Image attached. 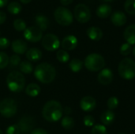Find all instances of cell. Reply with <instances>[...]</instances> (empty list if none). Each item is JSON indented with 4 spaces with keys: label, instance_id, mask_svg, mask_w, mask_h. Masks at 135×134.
<instances>
[{
    "label": "cell",
    "instance_id": "obj_1",
    "mask_svg": "<svg viewBox=\"0 0 135 134\" xmlns=\"http://www.w3.org/2000/svg\"><path fill=\"white\" fill-rule=\"evenodd\" d=\"M63 109L59 102L56 100L47 101L42 110L44 118L49 122H55L59 121L62 117Z\"/></svg>",
    "mask_w": 135,
    "mask_h": 134
},
{
    "label": "cell",
    "instance_id": "obj_2",
    "mask_svg": "<svg viewBox=\"0 0 135 134\" xmlns=\"http://www.w3.org/2000/svg\"><path fill=\"white\" fill-rule=\"evenodd\" d=\"M34 76L40 82L43 84H49L55 80L56 70L51 64L47 62H43L36 67L34 70Z\"/></svg>",
    "mask_w": 135,
    "mask_h": 134
},
{
    "label": "cell",
    "instance_id": "obj_3",
    "mask_svg": "<svg viewBox=\"0 0 135 134\" xmlns=\"http://www.w3.org/2000/svg\"><path fill=\"white\" fill-rule=\"evenodd\" d=\"M6 85L11 92H20L25 88V78L21 72L12 71L6 77Z\"/></svg>",
    "mask_w": 135,
    "mask_h": 134
},
{
    "label": "cell",
    "instance_id": "obj_4",
    "mask_svg": "<svg viewBox=\"0 0 135 134\" xmlns=\"http://www.w3.org/2000/svg\"><path fill=\"white\" fill-rule=\"evenodd\" d=\"M118 71L119 76L126 80H132L135 77V62L130 58H123L119 64Z\"/></svg>",
    "mask_w": 135,
    "mask_h": 134
},
{
    "label": "cell",
    "instance_id": "obj_5",
    "mask_svg": "<svg viewBox=\"0 0 135 134\" xmlns=\"http://www.w3.org/2000/svg\"><path fill=\"white\" fill-rule=\"evenodd\" d=\"M84 64L88 70L92 72H97L102 70L104 68L105 60L102 55L97 53H93L85 58Z\"/></svg>",
    "mask_w": 135,
    "mask_h": 134
},
{
    "label": "cell",
    "instance_id": "obj_6",
    "mask_svg": "<svg viewBox=\"0 0 135 134\" xmlns=\"http://www.w3.org/2000/svg\"><path fill=\"white\" fill-rule=\"evenodd\" d=\"M54 17L58 24L62 26H68L73 23V13L67 8L60 6L58 7L54 13Z\"/></svg>",
    "mask_w": 135,
    "mask_h": 134
},
{
    "label": "cell",
    "instance_id": "obj_7",
    "mask_svg": "<svg viewBox=\"0 0 135 134\" xmlns=\"http://www.w3.org/2000/svg\"><path fill=\"white\" fill-rule=\"evenodd\" d=\"M17 105L14 100L7 98L0 103V114L5 118H11L16 115Z\"/></svg>",
    "mask_w": 135,
    "mask_h": 134
},
{
    "label": "cell",
    "instance_id": "obj_8",
    "mask_svg": "<svg viewBox=\"0 0 135 134\" xmlns=\"http://www.w3.org/2000/svg\"><path fill=\"white\" fill-rule=\"evenodd\" d=\"M74 17L80 23H86L91 19V11L89 8L82 3L78 4L74 7Z\"/></svg>",
    "mask_w": 135,
    "mask_h": 134
},
{
    "label": "cell",
    "instance_id": "obj_9",
    "mask_svg": "<svg viewBox=\"0 0 135 134\" xmlns=\"http://www.w3.org/2000/svg\"><path fill=\"white\" fill-rule=\"evenodd\" d=\"M42 46L48 51H54L59 47L60 41L55 34H47L42 39Z\"/></svg>",
    "mask_w": 135,
    "mask_h": 134
},
{
    "label": "cell",
    "instance_id": "obj_10",
    "mask_svg": "<svg viewBox=\"0 0 135 134\" xmlns=\"http://www.w3.org/2000/svg\"><path fill=\"white\" fill-rule=\"evenodd\" d=\"M24 37L29 42L36 43L42 39L43 32L36 26H30L26 28L24 31Z\"/></svg>",
    "mask_w": 135,
    "mask_h": 134
},
{
    "label": "cell",
    "instance_id": "obj_11",
    "mask_svg": "<svg viewBox=\"0 0 135 134\" xmlns=\"http://www.w3.org/2000/svg\"><path fill=\"white\" fill-rule=\"evenodd\" d=\"M113 77L114 75H113V72L112 71V70L108 68H104L100 71L98 77H97V80L100 85H108L112 82Z\"/></svg>",
    "mask_w": 135,
    "mask_h": 134
},
{
    "label": "cell",
    "instance_id": "obj_12",
    "mask_svg": "<svg viewBox=\"0 0 135 134\" xmlns=\"http://www.w3.org/2000/svg\"><path fill=\"white\" fill-rule=\"evenodd\" d=\"M17 126H19V129L21 132L26 133L32 130V129L35 126V120L32 117L24 116L21 118Z\"/></svg>",
    "mask_w": 135,
    "mask_h": 134
},
{
    "label": "cell",
    "instance_id": "obj_13",
    "mask_svg": "<svg viewBox=\"0 0 135 134\" xmlns=\"http://www.w3.org/2000/svg\"><path fill=\"white\" fill-rule=\"evenodd\" d=\"M80 107L82 111L86 112H90L96 108L97 101L93 97L87 96L81 99L80 102Z\"/></svg>",
    "mask_w": 135,
    "mask_h": 134
},
{
    "label": "cell",
    "instance_id": "obj_14",
    "mask_svg": "<svg viewBox=\"0 0 135 134\" xmlns=\"http://www.w3.org/2000/svg\"><path fill=\"white\" fill-rule=\"evenodd\" d=\"M61 46L65 51H72L78 46V39L73 35L66 36L63 38L61 43Z\"/></svg>",
    "mask_w": 135,
    "mask_h": 134
},
{
    "label": "cell",
    "instance_id": "obj_15",
    "mask_svg": "<svg viewBox=\"0 0 135 134\" xmlns=\"http://www.w3.org/2000/svg\"><path fill=\"white\" fill-rule=\"evenodd\" d=\"M111 21L115 26H123L127 23V16L123 12L115 11L111 16Z\"/></svg>",
    "mask_w": 135,
    "mask_h": 134
},
{
    "label": "cell",
    "instance_id": "obj_16",
    "mask_svg": "<svg viewBox=\"0 0 135 134\" xmlns=\"http://www.w3.org/2000/svg\"><path fill=\"white\" fill-rule=\"evenodd\" d=\"M12 50L13 52H15L17 54H23L27 51L28 49V45L25 43V41L22 39H15L13 41L12 44Z\"/></svg>",
    "mask_w": 135,
    "mask_h": 134
},
{
    "label": "cell",
    "instance_id": "obj_17",
    "mask_svg": "<svg viewBox=\"0 0 135 134\" xmlns=\"http://www.w3.org/2000/svg\"><path fill=\"white\" fill-rule=\"evenodd\" d=\"M123 36L127 43L131 45L135 44V24L127 26L123 32Z\"/></svg>",
    "mask_w": 135,
    "mask_h": 134
},
{
    "label": "cell",
    "instance_id": "obj_18",
    "mask_svg": "<svg viewBox=\"0 0 135 134\" xmlns=\"http://www.w3.org/2000/svg\"><path fill=\"white\" fill-rule=\"evenodd\" d=\"M86 33H87L88 37L90 39L94 40V41H98V40L101 39L103 37V31L100 28L96 27V26L89 28L87 29Z\"/></svg>",
    "mask_w": 135,
    "mask_h": 134
},
{
    "label": "cell",
    "instance_id": "obj_19",
    "mask_svg": "<svg viewBox=\"0 0 135 134\" xmlns=\"http://www.w3.org/2000/svg\"><path fill=\"white\" fill-rule=\"evenodd\" d=\"M35 24L36 26L43 32L47 29L49 26V20L46 16L43 14H38L35 17Z\"/></svg>",
    "mask_w": 135,
    "mask_h": 134
},
{
    "label": "cell",
    "instance_id": "obj_20",
    "mask_svg": "<svg viewBox=\"0 0 135 134\" xmlns=\"http://www.w3.org/2000/svg\"><path fill=\"white\" fill-rule=\"evenodd\" d=\"M112 6L108 4H102L97 9V15L100 18H107L112 13Z\"/></svg>",
    "mask_w": 135,
    "mask_h": 134
},
{
    "label": "cell",
    "instance_id": "obj_21",
    "mask_svg": "<svg viewBox=\"0 0 135 134\" xmlns=\"http://www.w3.org/2000/svg\"><path fill=\"white\" fill-rule=\"evenodd\" d=\"M26 58L28 60L32 62H36L39 61L42 58V52L40 49L33 47L26 51Z\"/></svg>",
    "mask_w": 135,
    "mask_h": 134
},
{
    "label": "cell",
    "instance_id": "obj_22",
    "mask_svg": "<svg viewBox=\"0 0 135 134\" xmlns=\"http://www.w3.org/2000/svg\"><path fill=\"white\" fill-rule=\"evenodd\" d=\"M115 118V113L110 110L103 112L100 117V120L104 126H110L111 124H112Z\"/></svg>",
    "mask_w": 135,
    "mask_h": 134
},
{
    "label": "cell",
    "instance_id": "obj_23",
    "mask_svg": "<svg viewBox=\"0 0 135 134\" xmlns=\"http://www.w3.org/2000/svg\"><path fill=\"white\" fill-rule=\"evenodd\" d=\"M40 92V87L35 83H31L25 88V93L30 97H36Z\"/></svg>",
    "mask_w": 135,
    "mask_h": 134
},
{
    "label": "cell",
    "instance_id": "obj_24",
    "mask_svg": "<svg viewBox=\"0 0 135 134\" xmlns=\"http://www.w3.org/2000/svg\"><path fill=\"white\" fill-rule=\"evenodd\" d=\"M69 67L73 72L78 73L79 71L81 70V69L83 67V62L78 58H74L70 62Z\"/></svg>",
    "mask_w": 135,
    "mask_h": 134
},
{
    "label": "cell",
    "instance_id": "obj_25",
    "mask_svg": "<svg viewBox=\"0 0 135 134\" xmlns=\"http://www.w3.org/2000/svg\"><path fill=\"white\" fill-rule=\"evenodd\" d=\"M19 69L21 73L29 74L33 71V67L32 65L30 62L28 61H23L20 63L19 65Z\"/></svg>",
    "mask_w": 135,
    "mask_h": 134
},
{
    "label": "cell",
    "instance_id": "obj_26",
    "mask_svg": "<svg viewBox=\"0 0 135 134\" xmlns=\"http://www.w3.org/2000/svg\"><path fill=\"white\" fill-rule=\"evenodd\" d=\"M74 125H75V122H74V120L73 118H71L70 116H65L64 118H62L61 126L63 127V129L71 130L74 128Z\"/></svg>",
    "mask_w": 135,
    "mask_h": 134
},
{
    "label": "cell",
    "instance_id": "obj_27",
    "mask_svg": "<svg viewBox=\"0 0 135 134\" xmlns=\"http://www.w3.org/2000/svg\"><path fill=\"white\" fill-rule=\"evenodd\" d=\"M7 10L11 13V14H18L21 11V6L17 2H10L7 6Z\"/></svg>",
    "mask_w": 135,
    "mask_h": 134
},
{
    "label": "cell",
    "instance_id": "obj_28",
    "mask_svg": "<svg viewBox=\"0 0 135 134\" xmlns=\"http://www.w3.org/2000/svg\"><path fill=\"white\" fill-rule=\"evenodd\" d=\"M56 58L60 62L65 63V62H67L69 61L70 54L65 50H59L56 53Z\"/></svg>",
    "mask_w": 135,
    "mask_h": 134
},
{
    "label": "cell",
    "instance_id": "obj_29",
    "mask_svg": "<svg viewBox=\"0 0 135 134\" xmlns=\"http://www.w3.org/2000/svg\"><path fill=\"white\" fill-rule=\"evenodd\" d=\"M124 8L129 14L135 15V0H126Z\"/></svg>",
    "mask_w": 135,
    "mask_h": 134
},
{
    "label": "cell",
    "instance_id": "obj_30",
    "mask_svg": "<svg viewBox=\"0 0 135 134\" xmlns=\"http://www.w3.org/2000/svg\"><path fill=\"white\" fill-rule=\"evenodd\" d=\"M13 28L18 32L25 31L26 28V23L22 19H16L13 21Z\"/></svg>",
    "mask_w": 135,
    "mask_h": 134
},
{
    "label": "cell",
    "instance_id": "obj_31",
    "mask_svg": "<svg viewBox=\"0 0 135 134\" xmlns=\"http://www.w3.org/2000/svg\"><path fill=\"white\" fill-rule=\"evenodd\" d=\"M9 62V56L4 53L0 51V70H2L6 68Z\"/></svg>",
    "mask_w": 135,
    "mask_h": 134
},
{
    "label": "cell",
    "instance_id": "obj_32",
    "mask_svg": "<svg viewBox=\"0 0 135 134\" xmlns=\"http://www.w3.org/2000/svg\"><path fill=\"white\" fill-rule=\"evenodd\" d=\"M91 134H108V130L103 125H96L92 129Z\"/></svg>",
    "mask_w": 135,
    "mask_h": 134
},
{
    "label": "cell",
    "instance_id": "obj_33",
    "mask_svg": "<svg viewBox=\"0 0 135 134\" xmlns=\"http://www.w3.org/2000/svg\"><path fill=\"white\" fill-rule=\"evenodd\" d=\"M107 105H108V107L109 108L110 111L115 110V108H117V107L119 105V100L116 97L112 96V97L108 99Z\"/></svg>",
    "mask_w": 135,
    "mask_h": 134
},
{
    "label": "cell",
    "instance_id": "obj_34",
    "mask_svg": "<svg viewBox=\"0 0 135 134\" xmlns=\"http://www.w3.org/2000/svg\"><path fill=\"white\" fill-rule=\"evenodd\" d=\"M131 44L126 43H123L121 47H120V54L123 56H127L131 54Z\"/></svg>",
    "mask_w": 135,
    "mask_h": 134
},
{
    "label": "cell",
    "instance_id": "obj_35",
    "mask_svg": "<svg viewBox=\"0 0 135 134\" xmlns=\"http://www.w3.org/2000/svg\"><path fill=\"white\" fill-rule=\"evenodd\" d=\"M20 129L17 124L11 125L6 130V134H20Z\"/></svg>",
    "mask_w": 135,
    "mask_h": 134
},
{
    "label": "cell",
    "instance_id": "obj_36",
    "mask_svg": "<svg viewBox=\"0 0 135 134\" xmlns=\"http://www.w3.org/2000/svg\"><path fill=\"white\" fill-rule=\"evenodd\" d=\"M84 125L87 127H91V126H93L94 124H95V119L93 116L91 115H86L85 118H84Z\"/></svg>",
    "mask_w": 135,
    "mask_h": 134
},
{
    "label": "cell",
    "instance_id": "obj_37",
    "mask_svg": "<svg viewBox=\"0 0 135 134\" xmlns=\"http://www.w3.org/2000/svg\"><path fill=\"white\" fill-rule=\"evenodd\" d=\"M9 63L11 66H17L21 63V58L17 54H13L9 58Z\"/></svg>",
    "mask_w": 135,
    "mask_h": 134
},
{
    "label": "cell",
    "instance_id": "obj_38",
    "mask_svg": "<svg viewBox=\"0 0 135 134\" xmlns=\"http://www.w3.org/2000/svg\"><path fill=\"white\" fill-rule=\"evenodd\" d=\"M10 43L8 39L5 37L0 38V49H6L9 46Z\"/></svg>",
    "mask_w": 135,
    "mask_h": 134
},
{
    "label": "cell",
    "instance_id": "obj_39",
    "mask_svg": "<svg viewBox=\"0 0 135 134\" xmlns=\"http://www.w3.org/2000/svg\"><path fill=\"white\" fill-rule=\"evenodd\" d=\"M30 134H48L46 130H44V129H40V128H37L33 130H32Z\"/></svg>",
    "mask_w": 135,
    "mask_h": 134
},
{
    "label": "cell",
    "instance_id": "obj_40",
    "mask_svg": "<svg viewBox=\"0 0 135 134\" xmlns=\"http://www.w3.org/2000/svg\"><path fill=\"white\" fill-rule=\"evenodd\" d=\"M6 20V15L4 12L0 10V24H2Z\"/></svg>",
    "mask_w": 135,
    "mask_h": 134
},
{
    "label": "cell",
    "instance_id": "obj_41",
    "mask_svg": "<svg viewBox=\"0 0 135 134\" xmlns=\"http://www.w3.org/2000/svg\"><path fill=\"white\" fill-rule=\"evenodd\" d=\"M73 1L74 0H60V2L63 6H68V5L71 4L73 2Z\"/></svg>",
    "mask_w": 135,
    "mask_h": 134
},
{
    "label": "cell",
    "instance_id": "obj_42",
    "mask_svg": "<svg viewBox=\"0 0 135 134\" xmlns=\"http://www.w3.org/2000/svg\"><path fill=\"white\" fill-rule=\"evenodd\" d=\"M63 112H64L66 115H70V114L71 113V108L69 107H66L64 108V110H63Z\"/></svg>",
    "mask_w": 135,
    "mask_h": 134
},
{
    "label": "cell",
    "instance_id": "obj_43",
    "mask_svg": "<svg viewBox=\"0 0 135 134\" xmlns=\"http://www.w3.org/2000/svg\"><path fill=\"white\" fill-rule=\"evenodd\" d=\"M8 2V0H0V8L4 7Z\"/></svg>",
    "mask_w": 135,
    "mask_h": 134
},
{
    "label": "cell",
    "instance_id": "obj_44",
    "mask_svg": "<svg viewBox=\"0 0 135 134\" xmlns=\"http://www.w3.org/2000/svg\"><path fill=\"white\" fill-rule=\"evenodd\" d=\"M31 1H32V0H20V2H22V3H24V4H28V3H29Z\"/></svg>",
    "mask_w": 135,
    "mask_h": 134
},
{
    "label": "cell",
    "instance_id": "obj_45",
    "mask_svg": "<svg viewBox=\"0 0 135 134\" xmlns=\"http://www.w3.org/2000/svg\"><path fill=\"white\" fill-rule=\"evenodd\" d=\"M103 2H112L114 0H102Z\"/></svg>",
    "mask_w": 135,
    "mask_h": 134
},
{
    "label": "cell",
    "instance_id": "obj_46",
    "mask_svg": "<svg viewBox=\"0 0 135 134\" xmlns=\"http://www.w3.org/2000/svg\"><path fill=\"white\" fill-rule=\"evenodd\" d=\"M133 54H134V56L135 57V47L133 48Z\"/></svg>",
    "mask_w": 135,
    "mask_h": 134
},
{
    "label": "cell",
    "instance_id": "obj_47",
    "mask_svg": "<svg viewBox=\"0 0 135 134\" xmlns=\"http://www.w3.org/2000/svg\"><path fill=\"white\" fill-rule=\"evenodd\" d=\"M0 134H3V133L2 132V130H0Z\"/></svg>",
    "mask_w": 135,
    "mask_h": 134
},
{
    "label": "cell",
    "instance_id": "obj_48",
    "mask_svg": "<svg viewBox=\"0 0 135 134\" xmlns=\"http://www.w3.org/2000/svg\"><path fill=\"white\" fill-rule=\"evenodd\" d=\"M119 134H125V133H119Z\"/></svg>",
    "mask_w": 135,
    "mask_h": 134
},
{
    "label": "cell",
    "instance_id": "obj_49",
    "mask_svg": "<svg viewBox=\"0 0 135 134\" xmlns=\"http://www.w3.org/2000/svg\"><path fill=\"white\" fill-rule=\"evenodd\" d=\"M0 35H1V31H0Z\"/></svg>",
    "mask_w": 135,
    "mask_h": 134
}]
</instances>
